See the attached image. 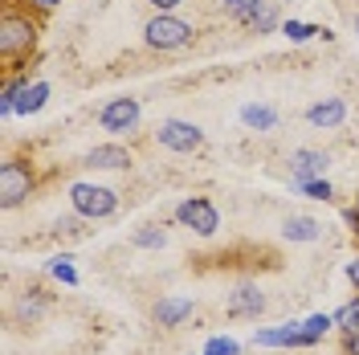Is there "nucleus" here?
Instances as JSON below:
<instances>
[{
  "mask_svg": "<svg viewBox=\"0 0 359 355\" xmlns=\"http://www.w3.org/2000/svg\"><path fill=\"white\" fill-rule=\"evenodd\" d=\"M147 4H151V8H156V13H172V8H176V4H184V0H147Z\"/></svg>",
  "mask_w": 359,
  "mask_h": 355,
  "instance_id": "obj_29",
  "label": "nucleus"
},
{
  "mask_svg": "<svg viewBox=\"0 0 359 355\" xmlns=\"http://www.w3.org/2000/svg\"><path fill=\"white\" fill-rule=\"evenodd\" d=\"M196 311V302H192V298H188V294H163V298H159L156 302V323L159 327H180V323H184V319H188V314Z\"/></svg>",
  "mask_w": 359,
  "mask_h": 355,
  "instance_id": "obj_9",
  "label": "nucleus"
},
{
  "mask_svg": "<svg viewBox=\"0 0 359 355\" xmlns=\"http://www.w3.org/2000/svg\"><path fill=\"white\" fill-rule=\"evenodd\" d=\"M139 119H143L139 98H111L98 111V127L111 131V135H131V131H139Z\"/></svg>",
  "mask_w": 359,
  "mask_h": 355,
  "instance_id": "obj_7",
  "label": "nucleus"
},
{
  "mask_svg": "<svg viewBox=\"0 0 359 355\" xmlns=\"http://www.w3.org/2000/svg\"><path fill=\"white\" fill-rule=\"evenodd\" d=\"M347 282H351V286L359 290V253L351 257V262H347Z\"/></svg>",
  "mask_w": 359,
  "mask_h": 355,
  "instance_id": "obj_28",
  "label": "nucleus"
},
{
  "mask_svg": "<svg viewBox=\"0 0 359 355\" xmlns=\"http://www.w3.org/2000/svg\"><path fill=\"white\" fill-rule=\"evenodd\" d=\"M355 37H359V13H355Z\"/></svg>",
  "mask_w": 359,
  "mask_h": 355,
  "instance_id": "obj_32",
  "label": "nucleus"
},
{
  "mask_svg": "<svg viewBox=\"0 0 359 355\" xmlns=\"http://www.w3.org/2000/svg\"><path fill=\"white\" fill-rule=\"evenodd\" d=\"M33 192H37L33 168L21 163V159H4V163H0V204H4V208H17V204L29 200Z\"/></svg>",
  "mask_w": 359,
  "mask_h": 355,
  "instance_id": "obj_4",
  "label": "nucleus"
},
{
  "mask_svg": "<svg viewBox=\"0 0 359 355\" xmlns=\"http://www.w3.org/2000/svg\"><path fill=\"white\" fill-rule=\"evenodd\" d=\"M355 208H359V200H355Z\"/></svg>",
  "mask_w": 359,
  "mask_h": 355,
  "instance_id": "obj_33",
  "label": "nucleus"
},
{
  "mask_svg": "<svg viewBox=\"0 0 359 355\" xmlns=\"http://www.w3.org/2000/svg\"><path fill=\"white\" fill-rule=\"evenodd\" d=\"M331 168V156L327 152H314V147H298L290 156V176L294 184H306V180H323Z\"/></svg>",
  "mask_w": 359,
  "mask_h": 355,
  "instance_id": "obj_8",
  "label": "nucleus"
},
{
  "mask_svg": "<svg viewBox=\"0 0 359 355\" xmlns=\"http://www.w3.org/2000/svg\"><path fill=\"white\" fill-rule=\"evenodd\" d=\"M343 119H347V102L343 98H323V102H314L306 111V123L318 127V131H335V127H343Z\"/></svg>",
  "mask_w": 359,
  "mask_h": 355,
  "instance_id": "obj_10",
  "label": "nucleus"
},
{
  "mask_svg": "<svg viewBox=\"0 0 359 355\" xmlns=\"http://www.w3.org/2000/svg\"><path fill=\"white\" fill-rule=\"evenodd\" d=\"M343 347H347V355H359V335H343Z\"/></svg>",
  "mask_w": 359,
  "mask_h": 355,
  "instance_id": "obj_30",
  "label": "nucleus"
},
{
  "mask_svg": "<svg viewBox=\"0 0 359 355\" xmlns=\"http://www.w3.org/2000/svg\"><path fill=\"white\" fill-rule=\"evenodd\" d=\"M156 143L168 147V152H176V156H188V152H196L204 143V131L196 123H184V119H163L156 127Z\"/></svg>",
  "mask_w": 359,
  "mask_h": 355,
  "instance_id": "obj_6",
  "label": "nucleus"
},
{
  "mask_svg": "<svg viewBox=\"0 0 359 355\" xmlns=\"http://www.w3.org/2000/svg\"><path fill=\"white\" fill-rule=\"evenodd\" d=\"M37 21L25 13V8H4V17H0V58L4 62H21L33 53V45H37Z\"/></svg>",
  "mask_w": 359,
  "mask_h": 355,
  "instance_id": "obj_1",
  "label": "nucleus"
},
{
  "mask_svg": "<svg viewBox=\"0 0 359 355\" xmlns=\"http://www.w3.org/2000/svg\"><path fill=\"white\" fill-rule=\"evenodd\" d=\"M241 123L253 127V131H273V127H278V111H273V107L249 102V107H241Z\"/></svg>",
  "mask_w": 359,
  "mask_h": 355,
  "instance_id": "obj_16",
  "label": "nucleus"
},
{
  "mask_svg": "<svg viewBox=\"0 0 359 355\" xmlns=\"http://www.w3.org/2000/svg\"><path fill=\"white\" fill-rule=\"evenodd\" d=\"M29 90V82H25L21 74H13L8 82H4V94H0V114L8 119V114H17V102H21V94Z\"/></svg>",
  "mask_w": 359,
  "mask_h": 355,
  "instance_id": "obj_17",
  "label": "nucleus"
},
{
  "mask_svg": "<svg viewBox=\"0 0 359 355\" xmlns=\"http://www.w3.org/2000/svg\"><path fill=\"white\" fill-rule=\"evenodd\" d=\"M131 241L139 245V249H163V241H168V237H163L159 229H139V233H135Z\"/></svg>",
  "mask_w": 359,
  "mask_h": 355,
  "instance_id": "obj_23",
  "label": "nucleus"
},
{
  "mask_svg": "<svg viewBox=\"0 0 359 355\" xmlns=\"http://www.w3.org/2000/svg\"><path fill=\"white\" fill-rule=\"evenodd\" d=\"M262 311H266V294L257 286H237L229 294V314L233 319H257Z\"/></svg>",
  "mask_w": 359,
  "mask_h": 355,
  "instance_id": "obj_11",
  "label": "nucleus"
},
{
  "mask_svg": "<svg viewBox=\"0 0 359 355\" xmlns=\"http://www.w3.org/2000/svg\"><path fill=\"white\" fill-rule=\"evenodd\" d=\"M302 196H311V200H331L335 192H331V184H327V176L323 180H306V184H294Z\"/></svg>",
  "mask_w": 359,
  "mask_h": 355,
  "instance_id": "obj_22",
  "label": "nucleus"
},
{
  "mask_svg": "<svg viewBox=\"0 0 359 355\" xmlns=\"http://www.w3.org/2000/svg\"><path fill=\"white\" fill-rule=\"evenodd\" d=\"M45 98H49V82H33L17 102V114H37L45 107Z\"/></svg>",
  "mask_w": 359,
  "mask_h": 355,
  "instance_id": "obj_18",
  "label": "nucleus"
},
{
  "mask_svg": "<svg viewBox=\"0 0 359 355\" xmlns=\"http://www.w3.org/2000/svg\"><path fill=\"white\" fill-rule=\"evenodd\" d=\"M241 347L233 343V339H224V335H217V339H208V347H204V355H237Z\"/></svg>",
  "mask_w": 359,
  "mask_h": 355,
  "instance_id": "obj_26",
  "label": "nucleus"
},
{
  "mask_svg": "<svg viewBox=\"0 0 359 355\" xmlns=\"http://www.w3.org/2000/svg\"><path fill=\"white\" fill-rule=\"evenodd\" d=\"M331 327H335V314H311V319L302 323V335H306V347H311V343H318V339H323V335L331 331Z\"/></svg>",
  "mask_w": 359,
  "mask_h": 355,
  "instance_id": "obj_21",
  "label": "nucleus"
},
{
  "mask_svg": "<svg viewBox=\"0 0 359 355\" xmlns=\"http://www.w3.org/2000/svg\"><path fill=\"white\" fill-rule=\"evenodd\" d=\"M45 311H49V302H45L41 294H25L21 302H17V323H37Z\"/></svg>",
  "mask_w": 359,
  "mask_h": 355,
  "instance_id": "obj_19",
  "label": "nucleus"
},
{
  "mask_svg": "<svg viewBox=\"0 0 359 355\" xmlns=\"http://www.w3.org/2000/svg\"><path fill=\"white\" fill-rule=\"evenodd\" d=\"M282 33H286L290 41H311L314 33H323V29H314V25H298V21H290L286 29H282Z\"/></svg>",
  "mask_w": 359,
  "mask_h": 355,
  "instance_id": "obj_27",
  "label": "nucleus"
},
{
  "mask_svg": "<svg viewBox=\"0 0 359 355\" xmlns=\"http://www.w3.org/2000/svg\"><path fill=\"white\" fill-rule=\"evenodd\" d=\"M273 25H278V13H273V4H266V8H262V13L245 25V29H253V33H269Z\"/></svg>",
  "mask_w": 359,
  "mask_h": 355,
  "instance_id": "obj_25",
  "label": "nucleus"
},
{
  "mask_svg": "<svg viewBox=\"0 0 359 355\" xmlns=\"http://www.w3.org/2000/svg\"><path fill=\"white\" fill-rule=\"evenodd\" d=\"M49 274H53L57 282H66V286H78V274H74V266H69V257H53Z\"/></svg>",
  "mask_w": 359,
  "mask_h": 355,
  "instance_id": "obj_24",
  "label": "nucleus"
},
{
  "mask_svg": "<svg viewBox=\"0 0 359 355\" xmlns=\"http://www.w3.org/2000/svg\"><path fill=\"white\" fill-rule=\"evenodd\" d=\"M269 0H221V8H224V17L229 21H237V25H249L262 8H266Z\"/></svg>",
  "mask_w": 359,
  "mask_h": 355,
  "instance_id": "obj_15",
  "label": "nucleus"
},
{
  "mask_svg": "<svg viewBox=\"0 0 359 355\" xmlns=\"http://www.w3.org/2000/svg\"><path fill=\"white\" fill-rule=\"evenodd\" d=\"M192 37H196V29L184 21V17H176V13H156L151 21L143 25V41L151 45V49H159V53L184 49Z\"/></svg>",
  "mask_w": 359,
  "mask_h": 355,
  "instance_id": "obj_2",
  "label": "nucleus"
},
{
  "mask_svg": "<svg viewBox=\"0 0 359 355\" xmlns=\"http://www.w3.org/2000/svg\"><path fill=\"white\" fill-rule=\"evenodd\" d=\"M86 168H98V172H118V168H131V152H127V147H118V143L90 147V152H86Z\"/></svg>",
  "mask_w": 359,
  "mask_h": 355,
  "instance_id": "obj_12",
  "label": "nucleus"
},
{
  "mask_svg": "<svg viewBox=\"0 0 359 355\" xmlns=\"http://www.w3.org/2000/svg\"><path fill=\"white\" fill-rule=\"evenodd\" d=\"M69 204H74V213H78L82 221H107L114 208H118V196H114V188L78 180V184L69 188Z\"/></svg>",
  "mask_w": 359,
  "mask_h": 355,
  "instance_id": "obj_3",
  "label": "nucleus"
},
{
  "mask_svg": "<svg viewBox=\"0 0 359 355\" xmlns=\"http://www.w3.org/2000/svg\"><path fill=\"white\" fill-rule=\"evenodd\" d=\"M253 343L257 347H306V335L302 327H273V331H257L253 335Z\"/></svg>",
  "mask_w": 359,
  "mask_h": 355,
  "instance_id": "obj_13",
  "label": "nucleus"
},
{
  "mask_svg": "<svg viewBox=\"0 0 359 355\" xmlns=\"http://www.w3.org/2000/svg\"><path fill=\"white\" fill-rule=\"evenodd\" d=\"M33 8H53V4H62V0H29Z\"/></svg>",
  "mask_w": 359,
  "mask_h": 355,
  "instance_id": "obj_31",
  "label": "nucleus"
},
{
  "mask_svg": "<svg viewBox=\"0 0 359 355\" xmlns=\"http://www.w3.org/2000/svg\"><path fill=\"white\" fill-rule=\"evenodd\" d=\"M282 237L286 241H318L323 237V221L318 217H286L282 221Z\"/></svg>",
  "mask_w": 359,
  "mask_h": 355,
  "instance_id": "obj_14",
  "label": "nucleus"
},
{
  "mask_svg": "<svg viewBox=\"0 0 359 355\" xmlns=\"http://www.w3.org/2000/svg\"><path fill=\"white\" fill-rule=\"evenodd\" d=\"M176 221L184 229H192L196 237H212L221 229V213H217V204L208 196H188L176 204Z\"/></svg>",
  "mask_w": 359,
  "mask_h": 355,
  "instance_id": "obj_5",
  "label": "nucleus"
},
{
  "mask_svg": "<svg viewBox=\"0 0 359 355\" xmlns=\"http://www.w3.org/2000/svg\"><path fill=\"white\" fill-rule=\"evenodd\" d=\"M335 327L343 335H359V294L347 302V307H339L335 311Z\"/></svg>",
  "mask_w": 359,
  "mask_h": 355,
  "instance_id": "obj_20",
  "label": "nucleus"
}]
</instances>
